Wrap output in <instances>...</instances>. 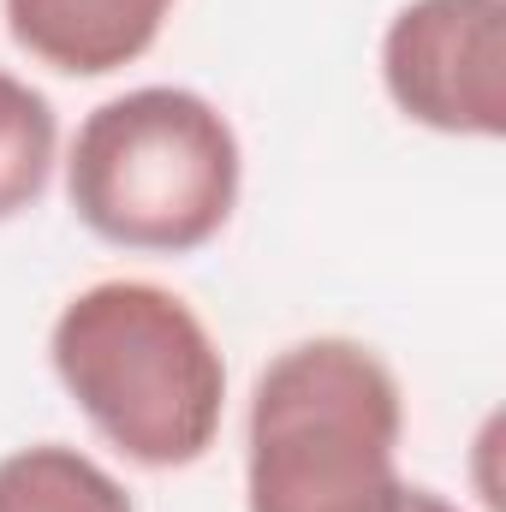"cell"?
I'll return each mask as SVG.
<instances>
[{
    "label": "cell",
    "instance_id": "1",
    "mask_svg": "<svg viewBox=\"0 0 506 512\" xmlns=\"http://www.w3.org/2000/svg\"><path fill=\"white\" fill-rule=\"evenodd\" d=\"M48 358L90 429L143 471H185L221 435V346L203 316L155 280H96L66 298Z\"/></svg>",
    "mask_w": 506,
    "mask_h": 512
},
{
    "label": "cell",
    "instance_id": "2",
    "mask_svg": "<svg viewBox=\"0 0 506 512\" xmlns=\"http://www.w3.org/2000/svg\"><path fill=\"white\" fill-rule=\"evenodd\" d=\"M405 393L364 340L316 334L268 358L245 417V512H405Z\"/></svg>",
    "mask_w": 506,
    "mask_h": 512
},
{
    "label": "cell",
    "instance_id": "3",
    "mask_svg": "<svg viewBox=\"0 0 506 512\" xmlns=\"http://www.w3.org/2000/svg\"><path fill=\"white\" fill-rule=\"evenodd\" d=\"M245 155L227 114L179 84H143L84 114L66 155L72 215L114 251L191 256L239 203Z\"/></svg>",
    "mask_w": 506,
    "mask_h": 512
},
{
    "label": "cell",
    "instance_id": "4",
    "mask_svg": "<svg viewBox=\"0 0 506 512\" xmlns=\"http://www.w3.org/2000/svg\"><path fill=\"white\" fill-rule=\"evenodd\" d=\"M381 84L411 126L506 131V0H405L381 36Z\"/></svg>",
    "mask_w": 506,
    "mask_h": 512
},
{
    "label": "cell",
    "instance_id": "5",
    "mask_svg": "<svg viewBox=\"0 0 506 512\" xmlns=\"http://www.w3.org/2000/svg\"><path fill=\"white\" fill-rule=\"evenodd\" d=\"M6 36L66 72V78H108L143 60L173 12V0H0Z\"/></svg>",
    "mask_w": 506,
    "mask_h": 512
},
{
    "label": "cell",
    "instance_id": "6",
    "mask_svg": "<svg viewBox=\"0 0 506 512\" xmlns=\"http://www.w3.org/2000/svg\"><path fill=\"white\" fill-rule=\"evenodd\" d=\"M0 512H131V495L90 453L36 441L0 459Z\"/></svg>",
    "mask_w": 506,
    "mask_h": 512
},
{
    "label": "cell",
    "instance_id": "7",
    "mask_svg": "<svg viewBox=\"0 0 506 512\" xmlns=\"http://www.w3.org/2000/svg\"><path fill=\"white\" fill-rule=\"evenodd\" d=\"M54 161H60L54 102L36 84L0 72V221H18L48 197Z\"/></svg>",
    "mask_w": 506,
    "mask_h": 512
},
{
    "label": "cell",
    "instance_id": "8",
    "mask_svg": "<svg viewBox=\"0 0 506 512\" xmlns=\"http://www.w3.org/2000/svg\"><path fill=\"white\" fill-rule=\"evenodd\" d=\"M405 512H459L447 495H435V489H417L411 483V495H405Z\"/></svg>",
    "mask_w": 506,
    "mask_h": 512
}]
</instances>
